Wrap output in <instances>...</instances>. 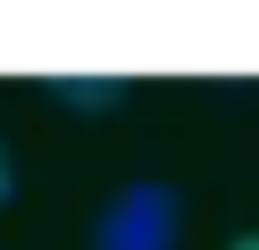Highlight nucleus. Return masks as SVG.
I'll use <instances>...</instances> for the list:
<instances>
[{"label":"nucleus","mask_w":259,"mask_h":250,"mask_svg":"<svg viewBox=\"0 0 259 250\" xmlns=\"http://www.w3.org/2000/svg\"><path fill=\"white\" fill-rule=\"evenodd\" d=\"M176 233H184V209H176V192L159 175L117 183L109 209L92 217V250H176Z\"/></svg>","instance_id":"nucleus-1"},{"label":"nucleus","mask_w":259,"mask_h":250,"mask_svg":"<svg viewBox=\"0 0 259 250\" xmlns=\"http://www.w3.org/2000/svg\"><path fill=\"white\" fill-rule=\"evenodd\" d=\"M42 100L51 109H75V117H109L134 100V83L125 75H42Z\"/></svg>","instance_id":"nucleus-2"},{"label":"nucleus","mask_w":259,"mask_h":250,"mask_svg":"<svg viewBox=\"0 0 259 250\" xmlns=\"http://www.w3.org/2000/svg\"><path fill=\"white\" fill-rule=\"evenodd\" d=\"M17 200V159H9V142H0V209Z\"/></svg>","instance_id":"nucleus-3"},{"label":"nucleus","mask_w":259,"mask_h":250,"mask_svg":"<svg viewBox=\"0 0 259 250\" xmlns=\"http://www.w3.org/2000/svg\"><path fill=\"white\" fill-rule=\"evenodd\" d=\"M226 250H259V233H234V242H226Z\"/></svg>","instance_id":"nucleus-4"}]
</instances>
